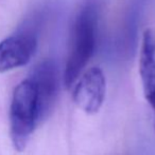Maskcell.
<instances>
[{
	"mask_svg": "<svg viewBox=\"0 0 155 155\" xmlns=\"http://www.w3.org/2000/svg\"><path fill=\"white\" fill-rule=\"evenodd\" d=\"M139 75L143 96L151 108L155 126V31L148 29L141 37Z\"/></svg>",
	"mask_w": 155,
	"mask_h": 155,
	"instance_id": "52a82bcc",
	"label": "cell"
},
{
	"mask_svg": "<svg viewBox=\"0 0 155 155\" xmlns=\"http://www.w3.org/2000/svg\"><path fill=\"white\" fill-rule=\"evenodd\" d=\"M28 78L35 87L41 123L50 114L60 89V70L53 59H45L32 70Z\"/></svg>",
	"mask_w": 155,
	"mask_h": 155,
	"instance_id": "277c9868",
	"label": "cell"
},
{
	"mask_svg": "<svg viewBox=\"0 0 155 155\" xmlns=\"http://www.w3.org/2000/svg\"><path fill=\"white\" fill-rule=\"evenodd\" d=\"M73 87L72 98L79 109L93 115L103 106L106 94V79L100 68H90L79 76Z\"/></svg>",
	"mask_w": 155,
	"mask_h": 155,
	"instance_id": "3957f363",
	"label": "cell"
},
{
	"mask_svg": "<svg viewBox=\"0 0 155 155\" xmlns=\"http://www.w3.org/2000/svg\"><path fill=\"white\" fill-rule=\"evenodd\" d=\"M104 4L105 0H84L78 11L71 29L68 56L63 74L65 88L73 86L95 54Z\"/></svg>",
	"mask_w": 155,
	"mask_h": 155,
	"instance_id": "6da1fadb",
	"label": "cell"
},
{
	"mask_svg": "<svg viewBox=\"0 0 155 155\" xmlns=\"http://www.w3.org/2000/svg\"><path fill=\"white\" fill-rule=\"evenodd\" d=\"M147 0H130L116 42L113 43L119 57L130 58L135 52L138 38V28Z\"/></svg>",
	"mask_w": 155,
	"mask_h": 155,
	"instance_id": "8992f818",
	"label": "cell"
},
{
	"mask_svg": "<svg viewBox=\"0 0 155 155\" xmlns=\"http://www.w3.org/2000/svg\"><path fill=\"white\" fill-rule=\"evenodd\" d=\"M38 124L37 94L33 82L27 78L15 88L10 106V135L15 150L26 149Z\"/></svg>",
	"mask_w": 155,
	"mask_h": 155,
	"instance_id": "7a4b0ae2",
	"label": "cell"
},
{
	"mask_svg": "<svg viewBox=\"0 0 155 155\" xmlns=\"http://www.w3.org/2000/svg\"><path fill=\"white\" fill-rule=\"evenodd\" d=\"M37 49V35L20 30L0 42V73L26 65Z\"/></svg>",
	"mask_w": 155,
	"mask_h": 155,
	"instance_id": "5b68a950",
	"label": "cell"
}]
</instances>
